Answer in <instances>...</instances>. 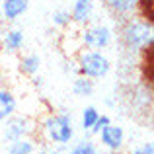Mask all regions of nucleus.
I'll use <instances>...</instances> for the list:
<instances>
[{"label":"nucleus","mask_w":154,"mask_h":154,"mask_svg":"<svg viewBox=\"0 0 154 154\" xmlns=\"http://www.w3.org/2000/svg\"><path fill=\"white\" fill-rule=\"evenodd\" d=\"M123 41L133 51H146L152 49V22L146 20H131L123 29Z\"/></svg>","instance_id":"f257e3e1"},{"label":"nucleus","mask_w":154,"mask_h":154,"mask_svg":"<svg viewBox=\"0 0 154 154\" xmlns=\"http://www.w3.org/2000/svg\"><path fill=\"white\" fill-rule=\"evenodd\" d=\"M76 64H78L80 76H86V78H90V80L103 78V76H107V72L111 70L109 59L102 51H94V49H88V51L80 53Z\"/></svg>","instance_id":"f03ea898"},{"label":"nucleus","mask_w":154,"mask_h":154,"mask_svg":"<svg viewBox=\"0 0 154 154\" xmlns=\"http://www.w3.org/2000/svg\"><path fill=\"white\" fill-rule=\"evenodd\" d=\"M43 131H45L47 139L55 144H66L74 137V127H72V119L68 115H49L43 121Z\"/></svg>","instance_id":"7ed1b4c3"},{"label":"nucleus","mask_w":154,"mask_h":154,"mask_svg":"<svg viewBox=\"0 0 154 154\" xmlns=\"http://www.w3.org/2000/svg\"><path fill=\"white\" fill-rule=\"evenodd\" d=\"M80 39H82V43H84L86 49L100 51V49H105V47L111 43V29H109L107 26H102V23L90 26V27H86V29L82 31Z\"/></svg>","instance_id":"20e7f679"},{"label":"nucleus","mask_w":154,"mask_h":154,"mask_svg":"<svg viewBox=\"0 0 154 154\" xmlns=\"http://www.w3.org/2000/svg\"><path fill=\"white\" fill-rule=\"evenodd\" d=\"M98 135H100L102 144H103L105 148H109V150H119V148L123 146L125 133H123V129H121L119 125H113V123L105 125Z\"/></svg>","instance_id":"39448f33"},{"label":"nucleus","mask_w":154,"mask_h":154,"mask_svg":"<svg viewBox=\"0 0 154 154\" xmlns=\"http://www.w3.org/2000/svg\"><path fill=\"white\" fill-rule=\"evenodd\" d=\"M94 14V0H74L70 12V20L78 26H86Z\"/></svg>","instance_id":"423d86ee"},{"label":"nucleus","mask_w":154,"mask_h":154,"mask_svg":"<svg viewBox=\"0 0 154 154\" xmlns=\"http://www.w3.org/2000/svg\"><path fill=\"white\" fill-rule=\"evenodd\" d=\"M8 123H6V129H4V137H6V140H18V139H23V137L27 135V131H29V127H27V119H23V117H14V119H10L8 117Z\"/></svg>","instance_id":"0eeeda50"},{"label":"nucleus","mask_w":154,"mask_h":154,"mask_svg":"<svg viewBox=\"0 0 154 154\" xmlns=\"http://www.w3.org/2000/svg\"><path fill=\"white\" fill-rule=\"evenodd\" d=\"M29 8V0H4L2 2V16L8 22H14L23 16Z\"/></svg>","instance_id":"6e6552de"},{"label":"nucleus","mask_w":154,"mask_h":154,"mask_svg":"<svg viewBox=\"0 0 154 154\" xmlns=\"http://www.w3.org/2000/svg\"><path fill=\"white\" fill-rule=\"evenodd\" d=\"M115 16H131L139 10V0H103Z\"/></svg>","instance_id":"1a4fd4ad"},{"label":"nucleus","mask_w":154,"mask_h":154,"mask_svg":"<svg viewBox=\"0 0 154 154\" xmlns=\"http://www.w3.org/2000/svg\"><path fill=\"white\" fill-rule=\"evenodd\" d=\"M23 45V33L20 29H8L4 33V39H2V47L6 53H16L20 51Z\"/></svg>","instance_id":"9d476101"},{"label":"nucleus","mask_w":154,"mask_h":154,"mask_svg":"<svg viewBox=\"0 0 154 154\" xmlns=\"http://www.w3.org/2000/svg\"><path fill=\"white\" fill-rule=\"evenodd\" d=\"M14 111H16V100L12 92L0 90V121H6L8 117H12Z\"/></svg>","instance_id":"9b49d317"},{"label":"nucleus","mask_w":154,"mask_h":154,"mask_svg":"<svg viewBox=\"0 0 154 154\" xmlns=\"http://www.w3.org/2000/svg\"><path fill=\"white\" fill-rule=\"evenodd\" d=\"M96 86H94V80L86 78V76H78V78L72 82V92H74V96H78V98H90L92 94H94Z\"/></svg>","instance_id":"f8f14e48"},{"label":"nucleus","mask_w":154,"mask_h":154,"mask_svg":"<svg viewBox=\"0 0 154 154\" xmlns=\"http://www.w3.org/2000/svg\"><path fill=\"white\" fill-rule=\"evenodd\" d=\"M20 68H22L23 74H29V76H35L41 68V59L37 55H26L22 60H20Z\"/></svg>","instance_id":"ddd939ff"},{"label":"nucleus","mask_w":154,"mask_h":154,"mask_svg":"<svg viewBox=\"0 0 154 154\" xmlns=\"http://www.w3.org/2000/svg\"><path fill=\"white\" fill-rule=\"evenodd\" d=\"M33 152V143L29 139H18V140H12L10 148H8V154H31Z\"/></svg>","instance_id":"4468645a"},{"label":"nucleus","mask_w":154,"mask_h":154,"mask_svg":"<svg viewBox=\"0 0 154 154\" xmlns=\"http://www.w3.org/2000/svg\"><path fill=\"white\" fill-rule=\"evenodd\" d=\"M98 117H100V111L94 107V105L84 107V111H82V129L84 131H90V129L94 127V123H96Z\"/></svg>","instance_id":"2eb2a0df"},{"label":"nucleus","mask_w":154,"mask_h":154,"mask_svg":"<svg viewBox=\"0 0 154 154\" xmlns=\"http://www.w3.org/2000/svg\"><path fill=\"white\" fill-rule=\"evenodd\" d=\"M53 23H55L57 27H68L72 23L70 12L68 10H55L53 12Z\"/></svg>","instance_id":"dca6fc26"},{"label":"nucleus","mask_w":154,"mask_h":154,"mask_svg":"<svg viewBox=\"0 0 154 154\" xmlns=\"http://www.w3.org/2000/svg\"><path fill=\"white\" fill-rule=\"evenodd\" d=\"M70 154H98V148H96V144L92 140H80L70 150Z\"/></svg>","instance_id":"f3484780"},{"label":"nucleus","mask_w":154,"mask_h":154,"mask_svg":"<svg viewBox=\"0 0 154 154\" xmlns=\"http://www.w3.org/2000/svg\"><path fill=\"white\" fill-rule=\"evenodd\" d=\"M109 123H111V119H109V117H107V115H100V117H98V119H96V123H94V127H92V129H90V131H92V133H94V135H98V133H100V131H102V129L105 127V125H109Z\"/></svg>","instance_id":"a211bd4d"},{"label":"nucleus","mask_w":154,"mask_h":154,"mask_svg":"<svg viewBox=\"0 0 154 154\" xmlns=\"http://www.w3.org/2000/svg\"><path fill=\"white\" fill-rule=\"evenodd\" d=\"M131 154H154V146H152V143H144L143 146L135 148Z\"/></svg>","instance_id":"6ab92c4d"},{"label":"nucleus","mask_w":154,"mask_h":154,"mask_svg":"<svg viewBox=\"0 0 154 154\" xmlns=\"http://www.w3.org/2000/svg\"><path fill=\"white\" fill-rule=\"evenodd\" d=\"M31 154H47V152H43V150H41V152H31Z\"/></svg>","instance_id":"aec40b11"},{"label":"nucleus","mask_w":154,"mask_h":154,"mask_svg":"<svg viewBox=\"0 0 154 154\" xmlns=\"http://www.w3.org/2000/svg\"><path fill=\"white\" fill-rule=\"evenodd\" d=\"M49 154H63V152H57V150H53V152H49Z\"/></svg>","instance_id":"412c9836"}]
</instances>
